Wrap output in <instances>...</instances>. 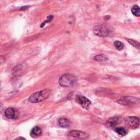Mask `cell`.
Listing matches in <instances>:
<instances>
[{
	"label": "cell",
	"instance_id": "2",
	"mask_svg": "<svg viewBox=\"0 0 140 140\" xmlns=\"http://www.w3.org/2000/svg\"><path fill=\"white\" fill-rule=\"evenodd\" d=\"M77 78L72 74H65L60 77L59 80V83L63 87H68L75 84Z\"/></svg>",
	"mask_w": 140,
	"mask_h": 140
},
{
	"label": "cell",
	"instance_id": "13",
	"mask_svg": "<svg viewBox=\"0 0 140 140\" xmlns=\"http://www.w3.org/2000/svg\"><path fill=\"white\" fill-rule=\"evenodd\" d=\"M94 59L95 61L98 62H103L106 61L108 60V58L104 54H99L94 56Z\"/></svg>",
	"mask_w": 140,
	"mask_h": 140
},
{
	"label": "cell",
	"instance_id": "15",
	"mask_svg": "<svg viewBox=\"0 0 140 140\" xmlns=\"http://www.w3.org/2000/svg\"><path fill=\"white\" fill-rule=\"evenodd\" d=\"M115 131L118 134H119V135H121V136H125L126 134V133H127L126 132V130L123 127L116 128L115 129Z\"/></svg>",
	"mask_w": 140,
	"mask_h": 140
},
{
	"label": "cell",
	"instance_id": "4",
	"mask_svg": "<svg viewBox=\"0 0 140 140\" xmlns=\"http://www.w3.org/2000/svg\"><path fill=\"white\" fill-rule=\"evenodd\" d=\"M94 34L98 36L101 37H106L109 35V30L104 25H98L96 26L93 29Z\"/></svg>",
	"mask_w": 140,
	"mask_h": 140
},
{
	"label": "cell",
	"instance_id": "19",
	"mask_svg": "<svg viewBox=\"0 0 140 140\" xmlns=\"http://www.w3.org/2000/svg\"><path fill=\"white\" fill-rule=\"evenodd\" d=\"M3 110V106L1 104H0V113H1Z\"/></svg>",
	"mask_w": 140,
	"mask_h": 140
},
{
	"label": "cell",
	"instance_id": "16",
	"mask_svg": "<svg viewBox=\"0 0 140 140\" xmlns=\"http://www.w3.org/2000/svg\"><path fill=\"white\" fill-rule=\"evenodd\" d=\"M114 45L116 49L119 50V51H122V50L124 48V44L120 41H115L114 42Z\"/></svg>",
	"mask_w": 140,
	"mask_h": 140
},
{
	"label": "cell",
	"instance_id": "8",
	"mask_svg": "<svg viewBox=\"0 0 140 140\" xmlns=\"http://www.w3.org/2000/svg\"><path fill=\"white\" fill-rule=\"evenodd\" d=\"M25 69V66H24L22 64L18 65L15 66L13 68L12 70V72L14 75L18 76L20 75L22 72V71H24Z\"/></svg>",
	"mask_w": 140,
	"mask_h": 140
},
{
	"label": "cell",
	"instance_id": "9",
	"mask_svg": "<svg viewBox=\"0 0 140 140\" xmlns=\"http://www.w3.org/2000/svg\"><path fill=\"white\" fill-rule=\"evenodd\" d=\"M118 121H119L118 118H116V117L111 118L108 120L107 122L106 125L108 128H112L113 127H114V126L117 124Z\"/></svg>",
	"mask_w": 140,
	"mask_h": 140
},
{
	"label": "cell",
	"instance_id": "10",
	"mask_svg": "<svg viewBox=\"0 0 140 140\" xmlns=\"http://www.w3.org/2000/svg\"><path fill=\"white\" fill-rule=\"evenodd\" d=\"M15 110L13 108H8L5 111V115L8 119H13L15 117Z\"/></svg>",
	"mask_w": 140,
	"mask_h": 140
},
{
	"label": "cell",
	"instance_id": "20",
	"mask_svg": "<svg viewBox=\"0 0 140 140\" xmlns=\"http://www.w3.org/2000/svg\"><path fill=\"white\" fill-rule=\"evenodd\" d=\"M15 140H25V139H23V138H18V139H15Z\"/></svg>",
	"mask_w": 140,
	"mask_h": 140
},
{
	"label": "cell",
	"instance_id": "18",
	"mask_svg": "<svg viewBox=\"0 0 140 140\" xmlns=\"http://www.w3.org/2000/svg\"><path fill=\"white\" fill-rule=\"evenodd\" d=\"M5 61V58L2 56H0V64Z\"/></svg>",
	"mask_w": 140,
	"mask_h": 140
},
{
	"label": "cell",
	"instance_id": "11",
	"mask_svg": "<svg viewBox=\"0 0 140 140\" xmlns=\"http://www.w3.org/2000/svg\"><path fill=\"white\" fill-rule=\"evenodd\" d=\"M59 125L62 128H68L70 125V122L68 121L67 119L65 118H60L59 120Z\"/></svg>",
	"mask_w": 140,
	"mask_h": 140
},
{
	"label": "cell",
	"instance_id": "7",
	"mask_svg": "<svg viewBox=\"0 0 140 140\" xmlns=\"http://www.w3.org/2000/svg\"><path fill=\"white\" fill-rule=\"evenodd\" d=\"M69 135L72 137H75L79 138H85L88 136L87 133L83 132L82 131L73 130L69 132Z\"/></svg>",
	"mask_w": 140,
	"mask_h": 140
},
{
	"label": "cell",
	"instance_id": "12",
	"mask_svg": "<svg viewBox=\"0 0 140 140\" xmlns=\"http://www.w3.org/2000/svg\"><path fill=\"white\" fill-rule=\"evenodd\" d=\"M42 133V129L39 127V126H35L32 129L31 131V134L32 135L35 136H41Z\"/></svg>",
	"mask_w": 140,
	"mask_h": 140
},
{
	"label": "cell",
	"instance_id": "6",
	"mask_svg": "<svg viewBox=\"0 0 140 140\" xmlns=\"http://www.w3.org/2000/svg\"><path fill=\"white\" fill-rule=\"evenodd\" d=\"M126 124L131 129H136L139 125V119L136 116H130L126 119Z\"/></svg>",
	"mask_w": 140,
	"mask_h": 140
},
{
	"label": "cell",
	"instance_id": "17",
	"mask_svg": "<svg viewBox=\"0 0 140 140\" xmlns=\"http://www.w3.org/2000/svg\"><path fill=\"white\" fill-rule=\"evenodd\" d=\"M128 41L129 42V43L130 44H131L132 45H133L135 47L137 48L138 49H139V43L135 41V40L133 39H128Z\"/></svg>",
	"mask_w": 140,
	"mask_h": 140
},
{
	"label": "cell",
	"instance_id": "5",
	"mask_svg": "<svg viewBox=\"0 0 140 140\" xmlns=\"http://www.w3.org/2000/svg\"><path fill=\"white\" fill-rule=\"evenodd\" d=\"M76 101L81 105L83 108L88 109L91 105V102L84 96L78 95L76 97Z\"/></svg>",
	"mask_w": 140,
	"mask_h": 140
},
{
	"label": "cell",
	"instance_id": "1",
	"mask_svg": "<svg viewBox=\"0 0 140 140\" xmlns=\"http://www.w3.org/2000/svg\"><path fill=\"white\" fill-rule=\"evenodd\" d=\"M51 94V92L48 90L37 91L32 94L29 98L30 102L32 103H37L43 101L46 99H47Z\"/></svg>",
	"mask_w": 140,
	"mask_h": 140
},
{
	"label": "cell",
	"instance_id": "14",
	"mask_svg": "<svg viewBox=\"0 0 140 140\" xmlns=\"http://www.w3.org/2000/svg\"><path fill=\"white\" fill-rule=\"evenodd\" d=\"M131 12L134 15L136 16H139L140 15L139 7L137 5L134 6L131 9Z\"/></svg>",
	"mask_w": 140,
	"mask_h": 140
},
{
	"label": "cell",
	"instance_id": "3",
	"mask_svg": "<svg viewBox=\"0 0 140 140\" xmlns=\"http://www.w3.org/2000/svg\"><path fill=\"white\" fill-rule=\"evenodd\" d=\"M139 99L137 98L132 97V96H125L120 99L118 101L119 104L124 106L132 105L136 104H138Z\"/></svg>",
	"mask_w": 140,
	"mask_h": 140
}]
</instances>
